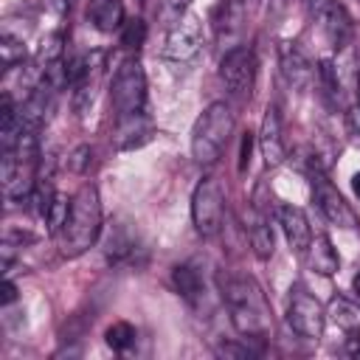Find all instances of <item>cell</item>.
Listing matches in <instances>:
<instances>
[{
    "label": "cell",
    "instance_id": "obj_1",
    "mask_svg": "<svg viewBox=\"0 0 360 360\" xmlns=\"http://www.w3.org/2000/svg\"><path fill=\"white\" fill-rule=\"evenodd\" d=\"M219 287H222V301L231 312L233 329L250 340L264 338L270 329V315H267V304L259 284L248 276H228L219 281Z\"/></svg>",
    "mask_w": 360,
    "mask_h": 360
},
{
    "label": "cell",
    "instance_id": "obj_2",
    "mask_svg": "<svg viewBox=\"0 0 360 360\" xmlns=\"http://www.w3.org/2000/svg\"><path fill=\"white\" fill-rule=\"evenodd\" d=\"M101 231V197L93 183H84L73 197H70V211L62 225L59 248L65 256H82L84 250L93 248Z\"/></svg>",
    "mask_w": 360,
    "mask_h": 360
},
{
    "label": "cell",
    "instance_id": "obj_3",
    "mask_svg": "<svg viewBox=\"0 0 360 360\" xmlns=\"http://www.w3.org/2000/svg\"><path fill=\"white\" fill-rule=\"evenodd\" d=\"M233 132V110L225 101H211L191 129V158L202 166L217 163Z\"/></svg>",
    "mask_w": 360,
    "mask_h": 360
},
{
    "label": "cell",
    "instance_id": "obj_4",
    "mask_svg": "<svg viewBox=\"0 0 360 360\" xmlns=\"http://www.w3.org/2000/svg\"><path fill=\"white\" fill-rule=\"evenodd\" d=\"M112 112L115 121H132L143 115L146 107V73L138 59L121 62V68L112 76V90H110Z\"/></svg>",
    "mask_w": 360,
    "mask_h": 360
},
{
    "label": "cell",
    "instance_id": "obj_5",
    "mask_svg": "<svg viewBox=\"0 0 360 360\" xmlns=\"http://www.w3.org/2000/svg\"><path fill=\"white\" fill-rule=\"evenodd\" d=\"M256 53L248 45H233L225 51L219 62V79L225 90L236 98H250L253 84H256Z\"/></svg>",
    "mask_w": 360,
    "mask_h": 360
},
{
    "label": "cell",
    "instance_id": "obj_6",
    "mask_svg": "<svg viewBox=\"0 0 360 360\" xmlns=\"http://www.w3.org/2000/svg\"><path fill=\"white\" fill-rule=\"evenodd\" d=\"M222 211H225V194L214 177H202L191 194V222L200 236H214L222 228Z\"/></svg>",
    "mask_w": 360,
    "mask_h": 360
},
{
    "label": "cell",
    "instance_id": "obj_7",
    "mask_svg": "<svg viewBox=\"0 0 360 360\" xmlns=\"http://www.w3.org/2000/svg\"><path fill=\"white\" fill-rule=\"evenodd\" d=\"M287 323L298 338L318 340L323 335L326 312H323V307L315 295H309L304 287H292L290 301H287Z\"/></svg>",
    "mask_w": 360,
    "mask_h": 360
},
{
    "label": "cell",
    "instance_id": "obj_8",
    "mask_svg": "<svg viewBox=\"0 0 360 360\" xmlns=\"http://www.w3.org/2000/svg\"><path fill=\"white\" fill-rule=\"evenodd\" d=\"M205 39H202V22L197 14H183L172 22L169 34H166V45H163V56L177 62V65H186V62H194L202 51Z\"/></svg>",
    "mask_w": 360,
    "mask_h": 360
},
{
    "label": "cell",
    "instance_id": "obj_9",
    "mask_svg": "<svg viewBox=\"0 0 360 360\" xmlns=\"http://www.w3.org/2000/svg\"><path fill=\"white\" fill-rule=\"evenodd\" d=\"M309 17L318 22V28L323 31V37L329 39L332 48H346L352 42V34H354V25H352V17L349 11L338 3V0H304Z\"/></svg>",
    "mask_w": 360,
    "mask_h": 360
},
{
    "label": "cell",
    "instance_id": "obj_10",
    "mask_svg": "<svg viewBox=\"0 0 360 360\" xmlns=\"http://www.w3.org/2000/svg\"><path fill=\"white\" fill-rule=\"evenodd\" d=\"M312 200H315V205L326 222H332L338 228H357V217H354L352 205L329 183V177L323 172H315V169H312Z\"/></svg>",
    "mask_w": 360,
    "mask_h": 360
},
{
    "label": "cell",
    "instance_id": "obj_11",
    "mask_svg": "<svg viewBox=\"0 0 360 360\" xmlns=\"http://www.w3.org/2000/svg\"><path fill=\"white\" fill-rule=\"evenodd\" d=\"M259 149H262V158L270 169L281 166L284 158H287V146H284V138H281V115H278V107H273V104L264 110V118H262Z\"/></svg>",
    "mask_w": 360,
    "mask_h": 360
},
{
    "label": "cell",
    "instance_id": "obj_12",
    "mask_svg": "<svg viewBox=\"0 0 360 360\" xmlns=\"http://www.w3.org/2000/svg\"><path fill=\"white\" fill-rule=\"evenodd\" d=\"M278 62H281V73L287 79L290 87H307L315 76V65L309 62V56L301 51L298 42H281L278 48Z\"/></svg>",
    "mask_w": 360,
    "mask_h": 360
},
{
    "label": "cell",
    "instance_id": "obj_13",
    "mask_svg": "<svg viewBox=\"0 0 360 360\" xmlns=\"http://www.w3.org/2000/svg\"><path fill=\"white\" fill-rule=\"evenodd\" d=\"M276 217H278V225H281L284 239L290 242V248L298 250V253H307V248L312 242V228H309L307 214L298 205H278Z\"/></svg>",
    "mask_w": 360,
    "mask_h": 360
},
{
    "label": "cell",
    "instance_id": "obj_14",
    "mask_svg": "<svg viewBox=\"0 0 360 360\" xmlns=\"http://www.w3.org/2000/svg\"><path fill=\"white\" fill-rule=\"evenodd\" d=\"M242 22H245V8L239 0H222L217 14H214V28L217 37L225 42H233L242 34Z\"/></svg>",
    "mask_w": 360,
    "mask_h": 360
},
{
    "label": "cell",
    "instance_id": "obj_15",
    "mask_svg": "<svg viewBox=\"0 0 360 360\" xmlns=\"http://www.w3.org/2000/svg\"><path fill=\"white\" fill-rule=\"evenodd\" d=\"M307 259H309V267H312L315 273H321V276H332V273H338V267H340V256H338L332 239L323 236V233L309 242Z\"/></svg>",
    "mask_w": 360,
    "mask_h": 360
},
{
    "label": "cell",
    "instance_id": "obj_16",
    "mask_svg": "<svg viewBox=\"0 0 360 360\" xmlns=\"http://www.w3.org/2000/svg\"><path fill=\"white\" fill-rule=\"evenodd\" d=\"M90 20L101 34H112L124 25V3L121 0H96L90 8Z\"/></svg>",
    "mask_w": 360,
    "mask_h": 360
},
{
    "label": "cell",
    "instance_id": "obj_17",
    "mask_svg": "<svg viewBox=\"0 0 360 360\" xmlns=\"http://www.w3.org/2000/svg\"><path fill=\"white\" fill-rule=\"evenodd\" d=\"M172 284H174V290L188 304H197L200 295H202V278H200V270L194 264H177V267H172Z\"/></svg>",
    "mask_w": 360,
    "mask_h": 360
},
{
    "label": "cell",
    "instance_id": "obj_18",
    "mask_svg": "<svg viewBox=\"0 0 360 360\" xmlns=\"http://www.w3.org/2000/svg\"><path fill=\"white\" fill-rule=\"evenodd\" d=\"M248 236H250V248H253V253H256V259H262V262H267V259L273 256V250H276V239H273V228L267 225V219H262V217H256V219L250 222V228H248Z\"/></svg>",
    "mask_w": 360,
    "mask_h": 360
},
{
    "label": "cell",
    "instance_id": "obj_19",
    "mask_svg": "<svg viewBox=\"0 0 360 360\" xmlns=\"http://www.w3.org/2000/svg\"><path fill=\"white\" fill-rule=\"evenodd\" d=\"M329 315H332V321H335L343 332L360 329V307H357L354 301L343 298V295H335V298L329 301Z\"/></svg>",
    "mask_w": 360,
    "mask_h": 360
},
{
    "label": "cell",
    "instance_id": "obj_20",
    "mask_svg": "<svg viewBox=\"0 0 360 360\" xmlns=\"http://www.w3.org/2000/svg\"><path fill=\"white\" fill-rule=\"evenodd\" d=\"M107 259L110 262H127V259H132V253L138 250L135 248V239L127 233V228L124 225H115L112 231H110V236H107Z\"/></svg>",
    "mask_w": 360,
    "mask_h": 360
},
{
    "label": "cell",
    "instance_id": "obj_21",
    "mask_svg": "<svg viewBox=\"0 0 360 360\" xmlns=\"http://www.w3.org/2000/svg\"><path fill=\"white\" fill-rule=\"evenodd\" d=\"M318 82L323 87V96L332 104H338L343 98V84H340V76H338V68H335L332 59H321V65H318Z\"/></svg>",
    "mask_w": 360,
    "mask_h": 360
},
{
    "label": "cell",
    "instance_id": "obj_22",
    "mask_svg": "<svg viewBox=\"0 0 360 360\" xmlns=\"http://www.w3.org/2000/svg\"><path fill=\"white\" fill-rule=\"evenodd\" d=\"M135 338H138V332H135V326L127 323V321H115V323L107 326V332H104V340H107V346H110L112 352H129V349L135 346Z\"/></svg>",
    "mask_w": 360,
    "mask_h": 360
},
{
    "label": "cell",
    "instance_id": "obj_23",
    "mask_svg": "<svg viewBox=\"0 0 360 360\" xmlns=\"http://www.w3.org/2000/svg\"><path fill=\"white\" fill-rule=\"evenodd\" d=\"M0 59H3V70H11L14 65H22V59H25L22 39H17L11 34H3V39H0Z\"/></svg>",
    "mask_w": 360,
    "mask_h": 360
},
{
    "label": "cell",
    "instance_id": "obj_24",
    "mask_svg": "<svg viewBox=\"0 0 360 360\" xmlns=\"http://www.w3.org/2000/svg\"><path fill=\"white\" fill-rule=\"evenodd\" d=\"M68 211H70V200L62 197V194H53V200H51V205H48V211H45V217H42L51 233H59V231H62V225H65V219H68Z\"/></svg>",
    "mask_w": 360,
    "mask_h": 360
},
{
    "label": "cell",
    "instance_id": "obj_25",
    "mask_svg": "<svg viewBox=\"0 0 360 360\" xmlns=\"http://www.w3.org/2000/svg\"><path fill=\"white\" fill-rule=\"evenodd\" d=\"M248 340L250 338H245L242 343H222V346H217V354H222V357H250V354H256V349H250Z\"/></svg>",
    "mask_w": 360,
    "mask_h": 360
},
{
    "label": "cell",
    "instance_id": "obj_26",
    "mask_svg": "<svg viewBox=\"0 0 360 360\" xmlns=\"http://www.w3.org/2000/svg\"><path fill=\"white\" fill-rule=\"evenodd\" d=\"M90 158H93L90 146H76V149L70 152V158H68V169H73V172H84V169L90 166Z\"/></svg>",
    "mask_w": 360,
    "mask_h": 360
},
{
    "label": "cell",
    "instance_id": "obj_27",
    "mask_svg": "<svg viewBox=\"0 0 360 360\" xmlns=\"http://www.w3.org/2000/svg\"><path fill=\"white\" fill-rule=\"evenodd\" d=\"M346 129H349L352 141L360 143V98L354 104H349V110H346Z\"/></svg>",
    "mask_w": 360,
    "mask_h": 360
},
{
    "label": "cell",
    "instance_id": "obj_28",
    "mask_svg": "<svg viewBox=\"0 0 360 360\" xmlns=\"http://www.w3.org/2000/svg\"><path fill=\"white\" fill-rule=\"evenodd\" d=\"M143 34H146V28H143V22H141V20L129 22V25H127V31H124V45H127V48H138V45L143 42Z\"/></svg>",
    "mask_w": 360,
    "mask_h": 360
},
{
    "label": "cell",
    "instance_id": "obj_29",
    "mask_svg": "<svg viewBox=\"0 0 360 360\" xmlns=\"http://www.w3.org/2000/svg\"><path fill=\"white\" fill-rule=\"evenodd\" d=\"M188 6V0H163V17L166 20H177V17H183V8Z\"/></svg>",
    "mask_w": 360,
    "mask_h": 360
},
{
    "label": "cell",
    "instance_id": "obj_30",
    "mask_svg": "<svg viewBox=\"0 0 360 360\" xmlns=\"http://www.w3.org/2000/svg\"><path fill=\"white\" fill-rule=\"evenodd\" d=\"M343 349H346L349 357H360V329L346 332V343H343Z\"/></svg>",
    "mask_w": 360,
    "mask_h": 360
},
{
    "label": "cell",
    "instance_id": "obj_31",
    "mask_svg": "<svg viewBox=\"0 0 360 360\" xmlns=\"http://www.w3.org/2000/svg\"><path fill=\"white\" fill-rule=\"evenodd\" d=\"M0 292H3V295H0V301H3V307H8V304H11L14 298H17V287H14V284H11L8 278L3 281V290H0Z\"/></svg>",
    "mask_w": 360,
    "mask_h": 360
},
{
    "label": "cell",
    "instance_id": "obj_32",
    "mask_svg": "<svg viewBox=\"0 0 360 360\" xmlns=\"http://www.w3.org/2000/svg\"><path fill=\"white\" fill-rule=\"evenodd\" d=\"M250 143H253V141H250V132H248V138L242 141V160H239V169H245V166L250 163Z\"/></svg>",
    "mask_w": 360,
    "mask_h": 360
},
{
    "label": "cell",
    "instance_id": "obj_33",
    "mask_svg": "<svg viewBox=\"0 0 360 360\" xmlns=\"http://www.w3.org/2000/svg\"><path fill=\"white\" fill-rule=\"evenodd\" d=\"M48 3H51V8L59 11V14H65V11L73 6V0H48Z\"/></svg>",
    "mask_w": 360,
    "mask_h": 360
},
{
    "label": "cell",
    "instance_id": "obj_34",
    "mask_svg": "<svg viewBox=\"0 0 360 360\" xmlns=\"http://www.w3.org/2000/svg\"><path fill=\"white\" fill-rule=\"evenodd\" d=\"M352 191H354V197L360 200V172L352 174Z\"/></svg>",
    "mask_w": 360,
    "mask_h": 360
},
{
    "label": "cell",
    "instance_id": "obj_35",
    "mask_svg": "<svg viewBox=\"0 0 360 360\" xmlns=\"http://www.w3.org/2000/svg\"><path fill=\"white\" fill-rule=\"evenodd\" d=\"M352 287H354V292H357V298H360V273L354 276V281H352Z\"/></svg>",
    "mask_w": 360,
    "mask_h": 360
}]
</instances>
